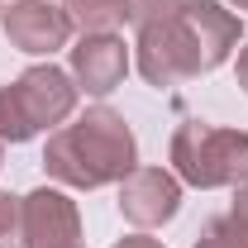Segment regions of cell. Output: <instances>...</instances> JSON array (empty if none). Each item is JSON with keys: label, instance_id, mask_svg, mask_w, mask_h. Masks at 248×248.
I'll return each mask as SVG.
<instances>
[{"label": "cell", "instance_id": "1", "mask_svg": "<svg viewBox=\"0 0 248 248\" xmlns=\"http://www.w3.org/2000/svg\"><path fill=\"white\" fill-rule=\"evenodd\" d=\"M43 167L48 177H58L62 186H77V191H95V186L124 182L134 167H139V143L129 134V124L95 105L81 120L53 129L48 148H43Z\"/></svg>", "mask_w": 248, "mask_h": 248}, {"label": "cell", "instance_id": "2", "mask_svg": "<svg viewBox=\"0 0 248 248\" xmlns=\"http://www.w3.org/2000/svg\"><path fill=\"white\" fill-rule=\"evenodd\" d=\"M77 91L81 86L53 62L29 67L19 81L0 86V143H29L38 129L67 124L77 110Z\"/></svg>", "mask_w": 248, "mask_h": 248}, {"label": "cell", "instance_id": "3", "mask_svg": "<svg viewBox=\"0 0 248 248\" xmlns=\"http://www.w3.org/2000/svg\"><path fill=\"white\" fill-rule=\"evenodd\" d=\"M172 167L177 177L201 191L210 186H244L248 182V134L219 129L205 120H186L172 134Z\"/></svg>", "mask_w": 248, "mask_h": 248}, {"label": "cell", "instance_id": "4", "mask_svg": "<svg viewBox=\"0 0 248 248\" xmlns=\"http://www.w3.org/2000/svg\"><path fill=\"white\" fill-rule=\"evenodd\" d=\"M139 72H143V81L157 86V91L162 86H182V81H191V77L205 72V58H201L196 38L186 29L182 10L172 19H162V24L139 29Z\"/></svg>", "mask_w": 248, "mask_h": 248}, {"label": "cell", "instance_id": "5", "mask_svg": "<svg viewBox=\"0 0 248 248\" xmlns=\"http://www.w3.org/2000/svg\"><path fill=\"white\" fill-rule=\"evenodd\" d=\"M182 210V182L167 167H134L120 182V215L139 229H157Z\"/></svg>", "mask_w": 248, "mask_h": 248}, {"label": "cell", "instance_id": "6", "mask_svg": "<svg viewBox=\"0 0 248 248\" xmlns=\"http://www.w3.org/2000/svg\"><path fill=\"white\" fill-rule=\"evenodd\" d=\"M0 24H5L10 48H19L29 58L58 53V48H67V38H72V19H67V10L53 5V0H15L0 15Z\"/></svg>", "mask_w": 248, "mask_h": 248}, {"label": "cell", "instance_id": "7", "mask_svg": "<svg viewBox=\"0 0 248 248\" xmlns=\"http://www.w3.org/2000/svg\"><path fill=\"white\" fill-rule=\"evenodd\" d=\"M24 248H81V215L62 191L38 186L24 196Z\"/></svg>", "mask_w": 248, "mask_h": 248}, {"label": "cell", "instance_id": "8", "mask_svg": "<svg viewBox=\"0 0 248 248\" xmlns=\"http://www.w3.org/2000/svg\"><path fill=\"white\" fill-rule=\"evenodd\" d=\"M129 72V48L120 33H81L72 48V77L81 81L86 95H110Z\"/></svg>", "mask_w": 248, "mask_h": 248}, {"label": "cell", "instance_id": "9", "mask_svg": "<svg viewBox=\"0 0 248 248\" xmlns=\"http://www.w3.org/2000/svg\"><path fill=\"white\" fill-rule=\"evenodd\" d=\"M182 19L196 38V48H201V58H205V72H215L239 48V33H244L239 15H229L219 0H182Z\"/></svg>", "mask_w": 248, "mask_h": 248}, {"label": "cell", "instance_id": "10", "mask_svg": "<svg viewBox=\"0 0 248 248\" xmlns=\"http://www.w3.org/2000/svg\"><path fill=\"white\" fill-rule=\"evenodd\" d=\"M129 5L134 0H67L62 10H67L72 29L81 33H115L129 19Z\"/></svg>", "mask_w": 248, "mask_h": 248}, {"label": "cell", "instance_id": "11", "mask_svg": "<svg viewBox=\"0 0 248 248\" xmlns=\"http://www.w3.org/2000/svg\"><path fill=\"white\" fill-rule=\"evenodd\" d=\"M191 248H248V224L234 215H215V219H205V229L196 234Z\"/></svg>", "mask_w": 248, "mask_h": 248}, {"label": "cell", "instance_id": "12", "mask_svg": "<svg viewBox=\"0 0 248 248\" xmlns=\"http://www.w3.org/2000/svg\"><path fill=\"white\" fill-rule=\"evenodd\" d=\"M0 248H24V196L0 191Z\"/></svg>", "mask_w": 248, "mask_h": 248}, {"label": "cell", "instance_id": "13", "mask_svg": "<svg viewBox=\"0 0 248 248\" xmlns=\"http://www.w3.org/2000/svg\"><path fill=\"white\" fill-rule=\"evenodd\" d=\"M182 10V0H134L129 5V24L134 29H148V24H162Z\"/></svg>", "mask_w": 248, "mask_h": 248}, {"label": "cell", "instance_id": "14", "mask_svg": "<svg viewBox=\"0 0 248 248\" xmlns=\"http://www.w3.org/2000/svg\"><path fill=\"white\" fill-rule=\"evenodd\" d=\"M229 215H234V219H244V224H248V182L239 186V196H234V210H229Z\"/></svg>", "mask_w": 248, "mask_h": 248}, {"label": "cell", "instance_id": "15", "mask_svg": "<svg viewBox=\"0 0 248 248\" xmlns=\"http://www.w3.org/2000/svg\"><path fill=\"white\" fill-rule=\"evenodd\" d=\"M115 248H162L157 239H148V234H129V239H120Z\"/></svg>", "mask_w": 248, "mask_h": 248}, {"label": "cell", "instance_id": "16", "mask_svg": "<svg viewBox=\"0 0 248 248\" xmlns=\"http://www.w3.org/2000/svg\"><path fill=\"white\" fill-rule=\"evenodd\" d=\"M234 77H239V86L248 91V48H239V58H234Z\"/></svg>", "mask_w": 248, "mask_h": 248}, {"label": "cell", "instance_id": "17", "mask_svg": "<svg viewBox=\"0 0 248 248\" xmlns=\"http://www.w3.org/2000/svg\"><path fill=\"white\" fill-rule=\"evenodd\" d=\"M234 5H239V10H248V0H234Z\"/></svg>", "mask_w": 248, "mask_h": 248}, {"label": "cell", "instance_id": "18", "mask_svg": "<svg viewBox=\"0 0 248 248\" xmlns=\"http://www.w3.org/2000/svg\"><path fill=\"white\" fill-rule=\"evenodd\" d=\"M0 157H5V143H0Z\"/></svg>", "mask_w": 248, "mask_h": 248}]
</instances>
